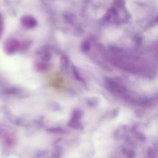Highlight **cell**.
I'll return each instance as SVG.
<instances>
[]
</instances>
